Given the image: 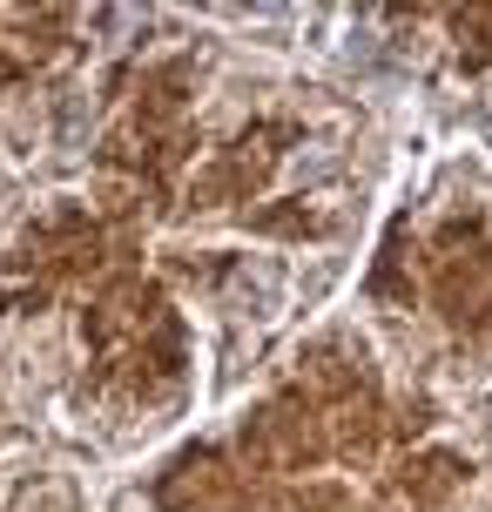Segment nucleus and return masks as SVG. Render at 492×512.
Wrapping results in <instances>:
<instances>
[{
    "instance_id": "1",
    "label": "nucleus",
    "mask_w": 492,
    "mask_h": 512,
    "mask_svg": "<svg viewBox=\"0 0 492 512\" xmlns=\"http://www.w3.org/2000/svg\"><path fill=\"white\" fill-rule=\"evenodd\" d=\"M236 459L250 472H311L331 459V418H317L311 398H270L243 418L236 432Z\"/></svg>"
},
{
    "instance_id": "2",
    "label": "nucleus",
    "mask_w": 492,
    "mask_h": 512,
    "mask_svg": "<svg viewBox=\"0 0 492 512\" xmlns=\"http://www.w3.org/2000/svg\"><path fill=\"white\" fill-rule=\"evenodd\" d=\"M156 506L162 512H250V465L216 452V445L182 452L156 479Z\"/></svg>"
},
{
    "instance_id": "3",
    "label": "nucleus",
    "mask_w": 492,
    "mask_h": 512,
    "mask_svg": "<svg viewBox=\"0 0 492 512\" xmlns=\"http://www.w3.org/2000/svg\"><path fill=\"white\" fill-rule=\"evenodd\" d=\"M277 142H290V128H257V135H236L230 149L203 162L196 176H189V209H223V203H250L270 169H277Z\"/></svg>"
},
{
    "instance_id": "4",
    "label": "nucleus",
    "mask_w": 492,
    "mask_h": 512,
    "mask_svg": "<svg viewBox=\"0 0 492 512\" xmlns=\"http://www.w3.org/2000/svg\"><path fill=\"white\" fill-rule=\"evenodd\" d=\"M162 317H169L162 290L142 283L135 270H122V277H108L102 290H95V304L81 310V337H88L95 351H115V344H135V337L149 331V324H162Z\"/></svg>"
},
{
    "instance_id": "5",
    "label": "nucleus",
    "mask_w": 492,
    "mask_h": 512,
    "mask_svg": "<svg viewBox=\"0 0 492 512\" xmlns=\"http://www.w3.org/2000/svg\"><path fill=\"white\" fill-rule=\"evenodd\" d=\"M364 391H371V371H364V358L351 344L324 337L311 351H297V398H337V405H351Z\"/></svg>"
},
{
    "instance_id": "6",
    "label": "nucleus",
    "mask_w": 492,
    "mask_h": 512,
    "mask_svg": "<svg viewBox=\"0 0 492 512\" xmlns=\"http://www.w3.org/2000/svg\"><path fill=\"white\" fill-rule=\"evenodd\" d=\"M439 310L452 324H479L492 310V250H466V256H445L439 270Z\"/></svg>"
},
{
    "instance_id": "7",
    "label": "nucleus",
    "mask_w": 492,
    "mask_h": 512,
    "mask_svg": "<svg viewBox=\"0 0 492 512\" xmlns=\"http://www.w3.org/2000/svg\"><path fill=\"white\" fill-rule=\"evenodd\" d=\"M459 486H466V459H452V452H418V459H405L391 472L385 499L425 512V506H439V499H452Z\"/></svg>"
},
{
    "instance_id": "8",
    "label": "nucleus",
    "mask_w": 492,
    "mask_h": 512,
    "mask_svg": "<svg viewBox=\"0 0 492 512\" xmlns=\"http://www.w3.org/2000/svg\"><path fill=\"white\" fill-rule=\"evenodd\" d=\"M250 223H257V230H270V236H324V216H317V209H304V203H290V209H257Z\"/></svg>"
},
{
    "instance_id": "9",
    "label": "nucleus",
    "mask_w": 492,
    "mask_h": 512,
    "mask_svg": "<svg viewBox=\"0 0 492 512\" xmlns=\"http://www.w3.org/2000/svg\"><path fill=\"white\" fill-rule=\"evenodd\" d=\"M344 506H351L344 486H297L284 499H270V512H344Z\"/></svg>"
},
{
    "instance_id": "10",
    "label": "nucleus",
    "mask_w": 492,
    "mask_h": 512,
    "mask_svg": "<svg viewBox=\"0 0 492 512\" xmlns=\"http://www.w3.org/2000/svg\"><path fill=\"white\" fill-rule=\"evenodd\" d=\"M14 75H21V61H7V54H0V88H7Z\"/></svg>"
},
{
    "instance_id": "11",
    "label": "nucleus",
    "mask_w": 492,
    "mask_h": 512,
    "mask_svg": "<svg viewBox=\"0 0 492 512\" xmlns=\"http://www.w3.org/2000/svg\"><path fill=\"white\" fill-rule=\"evenodd\" d=\"M486 418H492V411H486ZM486 432H492V425H486Z\"/></svg>"
}]
</instances>
